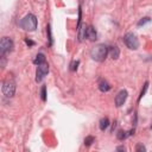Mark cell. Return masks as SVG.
I'll list each match as a JSON object with an SVG mask.
<instances>
[{"instance_id": "6da1fadb", "label": "cell", "mask_w": 152, "mask_h": 152, "mask_svg": "<svg viewBox=\"0 0 152 152\" xmlns=\"http://www.w3.org/2000/svg\"><path fill=\"white\" fill-rule=\"evenodd\" d=\"M108 52H109V49L106 44H97L90 50V57L96 62H103Z\"/></svg>"}, {"instance_id": "7a4b0ae2", "label": "cell", "mask_w": 152, "mask_h": 152, "mask_svg": "<svg viewBox=\"0 0 152 152\" xmlns=\"http://www.w3.org/2000/svg\"><path fill=\"white\" fill-rule=\"evenodd\" d=\"M38 21H37V17L32 13L26 14L20 21H19V26L26 31H34L37 28Z\"/></svg>"}, {"instance_id": "3957f363", "label": "cell", "mask_w": 152, "mask_h": 152, "mask_svg": "<svg viewBox=\"0 0 152 152\" xmlns=\"http://www.w3.org/2000/svg\"><path fill=\"white\" fill-rule=\"evenodd\" d=\"M14 48V43L11 38L8 37H2L0 40V55L1 56H6L7 53L12 52Z\"/></svg>"}, {"instance_id": "277c9868", "label": "cell", "mask_w": 152, "mask_h": 152, "mask_svg": "<svg viewBox=\"0 0 152 152\" xmlns=\"http://www.w3.org/2000/svg\"><path fill=\"white\" fill-rule=\"evenodd\" d=\"M124 42H125L126 46L131 50H137L139 48V40H138L137 36L132 32H127L124 36Z\"/></svg>"}, {"instance_id": "5b68a950", "label": "cell", "mask_w": 152, "mask_h": 152, "mask_svg": "<svg viewBox=\"0 0 152 152\" xmlns=\"http://www.w3.org/2000/svg\"><path fill=\"white\" fill-rule=\"evenodd\" d=\"M2 94L6 97H13L15 94V82L13 80H7L2 83Z\"/></svg>"}, {"instance_id": "8992f818", "label": "cell", "mask_w": 152, "mask_h": 152, "mask_svg": "<svg viewBox=\"0 0 152 152\" xmlns=\"http://www.w3.org/2000/svg\"><path fill=\"white\" fill-rule=\"evenodd\" d=\"M49 72V64L45 62L40 65H37L36 70V82H42V80L48 75Z\"/></svg>"}, {"instance_id": "52a82bcc", "label": "cell", "mask_w": 152, "mask_h": 152, "mask_svg": "<svg viewBox=\"0 0 152 152\" xmlns=\"http://www.w3.org/2000/svg\"><path fill=\"white\" fill-rule=\"evenodd\" d=\"M127 95H128V93H127V90H125V89H122V90H120L118 94H116V96H115V106L116 107H121L125 102H126V100H127Z\"/></svg>"}, {"instance_id": "ba28073f", "label": "cell", "mask_w": 152, "mask_h": 152, "mask_svg": "<svg viewBox=\"0 0 152 152\" xmlns=\"http://www.w3.org/2000/svg\"><path fill=\"white\" fill-rule=\"evenodd\" d=\"M86 37L89 39V40H95L96 38H97V33H96V31H95V28L93 27V26H88L87 27V32H86Z\"/></svg>"}, {"instance_id": "9c48e42d", "label": "cell", "mask_w": 152, "mask_h": 152, "mask_svg": "<svg viewBox=\"0 0 152 152\" xmlns=\"http://www.w3.org/2000/svg\"><path fill=\"white\" fill-rule=\"evenodd\" d=\"M87 25L86 24H80L78 26H77V31H78V38H80V40H83L84 38H87L86 37V32H87Z\"/></svg>"}, {"instance_id": "30bf717a", "label": "cell", "mask_w": 152, "mask_h": 152, "mask_svg": "<svg viewBox=\"0 0 152 152\" xmlns=\"http://www.w3.org/2000/svg\"><path fill=\"white\" fill-rule=\"evenodd\" d=\"M109 53H110V57H112L113 59H118L119 56H120V50H119V48H118L116 45H114V46H110Z\"/></svg>"}, {"instance_id": "8fae6325", "label": "cell", "mask_w": 152, "mask_h": 152, "mask_svg": "<svg viewBox=\"0 0 152 152\" xmlns=\"http://www.w3.org/2000/svg\"><path fill=\"white\" fill-rule=\"evenodd\" d=\"M99 89H100L101 91L106 93V91H108V90L110 89V84H109L106 80H101L100 83H99Z\"/></svg>"}, {"instance_id": "7c38bea8", "label": "cell", "mask_w": 152, "mask_h": 152, "mask_svg": "<svg viewBox=\"0 0 152 152\" xmlns=\"http://www.w3.org/2000/svg\"><path fill=\"white\" fill-rule=\"evenodd\" d=\"M46 62V58H45V55L44 53H38L37 56H36V58L33 59V63L36 64V65H40V64H43V63H45Z\"/></svg>"}, {"instance_id": "4fadbf2b", "label": "cell", "mask_w": 152, "mask_h": 152, "mask_svg": "<svg viewBox=\"0 0 152 152\" xmlns=\"http://www.w3.org/2000/svg\"><path fill=\"white\" fill-rule=\"evenodd\" d=\"M133 132L134 131H128V132H126V131H119V133H118V139L119 140H124V139H126L127 137H129L131 134H133Z\"/></svg>"}, {"instance_id": "5bb4252c", "label": "cell", "mask_w": 152, "mask_h": 152, "mask_svg": "<svg viewBox=\"0 0 152 152\" xmlns=\"http://www.w3.org/2000/svg\"><path fill=\"white\" fill-rule=\"evenodd\" d=\"M108 126H109V119L108 118H102L100 120V129L104 131V129L108 128Z\"/></svg>"}, {"instance_id": "9a60e30c", "label": "cell", "mask_w": 152, "mask_h": 152, "mask_svg": "<svg viewBox=\"0 0 152 152\" xmlns=\"http://www.w3.org/2000/svg\"><path fill=\"white\" fill-rule=\"evenodd\" d=\"M94 141H95V138H94L93 135H88V137L84 138V145H86L87 147H89Z\"/></svg>"}, {"instance_id": "2e32d148", "label": "cell", "mask_w": 152, "mask_h": 152, "mask_svg": "<svg viewBox=\"0 0 152 152\" xmlns=\"http://www.w3.org/2000/svg\"><path fill=\"white\" fill-rule=\"evenodd\" d=\"M151 21V18L150 17H144V18H141L139 21H138V26H144L145 24H147V23H150Z\"/></svg>"}, {"instance_id": "e0dca14e", "label": "cell", "mask_w": 152, "mask_h": 152, "mask_svg": "<svg viewBox=\"0 0 152 152\" xmlns=\"http://www.w3.org/2000/svg\"><path fill=\"white\" fill-rule=\"evenodd\" d=\"M147 88H148V82L146 81L145 83H144V87H142V89H141V91H140V95H139V99H138V101H140L141 100V97L146 94V90H147Z\"/></svg>"}, {"instance_id": "ac0fdd59", "label": "cell", "mask_w": 152, "mask_h": 152, "mask_svg": "<svg viewBox=\"0 0 152 152\" xmlns=\"http://www.w3.org/2000/svg\"><path fill=\"white\" fill-rule=\"evenodd\" d=\"M46 32H48V37H49V44L52 45V34H51V27H50V25L46 26Z\"/></svg>"}, {"instance_id": "d6986e66", "label": "cell", "mask_w": 152, "mask_h": 152, "mask_svg": "<svg viewBox=\"0 0 152 152\" xmlns=\"http://www.w3.org/2000/svg\"><path fill=\"white\" fill-rule=\"evenodd\" d=\"M40 94H42V100H43V101H46V87H45V86L42 87Z\"/></svg>"}, {"instance_id": "ffe728a7", "label": "cell", "mask_w": 152, "mask_h": 152, "mask_svg": "<svg viewBox=\"0 0 152 152\" xmlns=\"http://www.w3.org/2000/svg\"><path fill=\"white\" fill-rule=\"evenodd\" d=\"M135 151H137V152H140V151L142 152V151H146V147H145L142 144H138V145L135 146Z\"/></svg>"}, {"instance_id": "44dd1931", "label": "cell", "mask_w": 152, "mask_h": 152, "mask_svg": "<svg viewBox=\"0 0 152 152\" xmlns=\"http://www.w3.org/2000/svg\"><path fill=\"white\" fill-rule=\"evenodd\" d=\"M78 64H80V61H74V62L71 63V65H70V66H71L70 69H71L72 71H75V70H77V65H78Z\"/></svg>"}, {"instance_id": "7402d4cb", "label": "cell", "mask_w": 152, "mask_h": 152, "mask_svg": "<svg viewBox=\"0 0 152 152\" xmlns=\"http://www.w3.org/2000/svg\"><path fill=\"white\" fill-rule=\"evenodd\" d=\"M25 43H26V44H27L28 46H32V45H34V43H33L32 40H30V39H27V38L25 39Z\"/></svg>"}, {"instance_id": "603a6c76", "label": "cell", "mask_w": 152, "mask_h": 152, "mask_svg": "<svg viewBox=\"0 0 152 152\" xmlns=\"http://www.w3.org/2000/svg\"><path fill=\"white\" fill-rule=\"evenodd\" d=\"M125 150H126L125 146H119V147H116V151H125Z\"/></svg>"}, {"instance_id": "cb8c5ba5", "label": "cell", "mask_w": 152, "mask_h": 152, "mask_svg": "<svg viewBox=\"0 0 152 152\" xmlns=\"http://www.w3.org/2000/svg\"><path fill=\"white\" fill-rule=\"evenodd\" d=\"M151 129H152V126H151Z\"/></svg>"}]
</instances>
